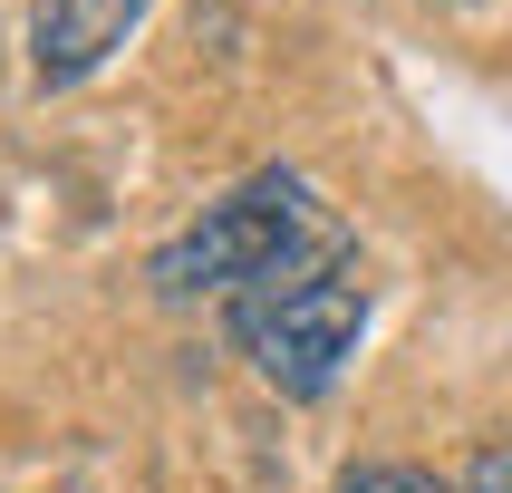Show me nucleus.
I'll return each instance as SVG.
<instances>
[{
	"label": "nucleus",
	"instance_id": "3",
	"mask_svg": "<svg viewBox=\"0 0 512 493\" xmlns=\"http://www.w3.org/2000/svg\"><path fill=\"white\" fill-rule=\"evenodd\" d=\"M136 20H145V0H39V10H29V78L39 87L97 78V68L126 49Z\"/></svg>",
	"mask_w": 512,
	"mask_h": 493
},
{
	"label": "nucleus",
	"instance_id": "2",
	"mask_svg": "<svg viewBox=\"0 0 512 493\" xmlns=\"http://www.w3.org/2000/svg\"><path fill=\"white\" fill-rule=\"evenodd\" d=\"M223 319H232V348L281 397H329L339 368L358 358V329H368V281L348 261H290L242 300H223Z\"/></svg>",
	"mask_w": 512,
	"mask_h": 493
},
{
	"label": "nucleus",
	"instance_id": "1",
	"mask_svg": "<svg viewBox=\"0 0 512 493\" xmlns=\"http://www.w3.org/2000/svg\"><path fill=\"white\" fill-rule=\"evenodd\" d=\"M319 242H329V223H319L310 184L290 165H261V174H242L223 203H203V223L174 232L165 252L145 261V281L165 290V300H242L252 281L310 261Z\"/></svg>",
	"mask_w": 512,
	"mask_h": 493
},
{
	"label": "nucleus",
	"instance_id": "4",
	"mask_svg": "<svg viewBox=\"0 0 512 493\" xmlns=\"http://www.w3.org/2000/svg\"><path fill=\"white\" fill-rule=\"evenodd\" d=\"M339 493H464V484H445V474H426V464H348Z\"/></svg>",
	"mask_w": 512,
	"mask_h": 493
},
{
	"label": "nucleus",
	"instance_id": "5",
	"mask_svg": "<svg viewBox=\"0 0 512 493\" xmlns=\"http://www.w3.org/2000/svg\"><path fill=\"white\" fill-rule=\"evenodd\" d=\"M464 493H512V445H484L464 464Z\"/></svg>",
	"mask_w": 512,
	"mask_h": 493
}]
</instances>
